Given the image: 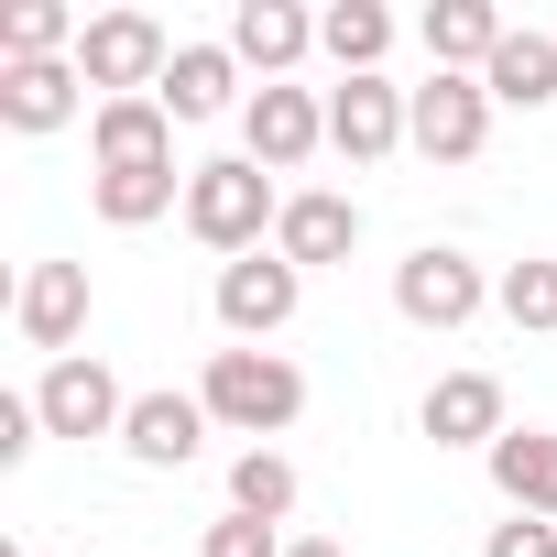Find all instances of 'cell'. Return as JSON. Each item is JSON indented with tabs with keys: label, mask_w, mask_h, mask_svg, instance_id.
<instances>
[{
	"label": "cell",
	"mask_w": 557,
	"mask_h": 557,
	"mask_svg": "<svg viewBox=\"0 0 557 557\" xmlns=\"http://www.w3.org/2000/svg\"><path fill=\"white\" fill-rule=\"evenodd\" d=\"M197 405H208V426H230V437H251V448H273L296 416H307V372L285 361V350H208V383H197Z\"/></svg>",
	"instance_id": "1"
},
{
	"label": "cell",
	"mask_w": 557,
	"mask_h": 557,
	"mask_svg": "<svg viewBox=\"0 0 557 557\" xmlns=\"http://www.w3.org/2000/svg\"><path fill=\"white\" fill-rule=\"evenodd\" d=\"M285 219V197H273V175L251 164V153H230V164H197L186 175V230L208 240V251H262V230Z\"/></svg>",
	"instance_id": "2"
},
{
	"label": "cell",
	"mask_w": 557,
	"mask_h": 557,
	"mask_svg": "<svg viewBox=\"0 0 557 557\" xmlns=\"http://www.w3.org/2000/svg\"><path fill=\"white\" fill-rule=\"evenodd\" d=\"M164 66H175V34H164L153 12H99V23L77 34V77H88L99 99H153Z\"/></svg>",
	"instance_id": "3"
},
{
	"label": "cell",
	"mask_w": 557,
	"mask_h": 557,
	"mask_svg": "<svg viewBox=\"0 0 557 557\" xmlns=\"http://www.w3.org/2000/svg\"><path fill=\"white\" fill-rule=\"evenodd\" d=\"M481 307H492V273H481L470 251L426 240V251L394 262V318H405V329H470Z\"/></svg>",
	"instance_id": "4"
},
{
	"label": "cell",
	"mask_w": 557,
	"mask_h": 557,
	"mask_svg": "<svg viewBox=\"0 0 557 557\" xmlns=\"http://www.w3.org/2000/svg\"><path fill=\"white\" fill-rule=\"evenodd\" d=\"M307 307V273L285 262V251H240V262H219V329L251 350V339H273Z\"/></svg>",
	"instance_id": "5"
},
{
	"label": "cell",
	"mask_w": 557,
	"mask_h": 557,
	"mask_svg": "<svg viewBox=\"0 0 557 557\" xmlns=\"http://www.w3.org/2000/svg\"><path fill=\"white\" fill-rule=\"evenodd\" d=\"M405 143H416L426 164H470V153L492 143V88H481V77H426L416 110H405Z\"/></svg>",
	"instance_id": "6"
},
{
	"label": "cell",
	"mask_w": 557,
	"mask_h": 557,
	"mask_svg": "<svg viewBox=\"0 0 557 557\" xmlns=\"http://www.w3.org/2000/svg\"><path fill=\"white\" fill-rule=\"evenodd\" d=\"M34 416H45V437H121V416H132V394L110 383V361H88V350H66L45 383H34Z\"/></svg>",
	"instance_id": "7"
},
{
	"label": "cell",
	"mask_w": 557,
	"mask_h": 557,
	"mask_svg": "<svg viewBox=\"0 0 557 557\" xmlns=\"http://www.w3.org/2000/svg\"><path fill=\"white\" fill-rule=\"evenodd\" d=\"M240 143H251L262 175H296V164L329 143V99H307V88H251V99H240Z\"/></svg>",
	"instance_id": "8"
},
{
	"label": "cell",
	"mask_w": 557,
	"mask_h": 557,
	"mask_svg": "<svg viewBox=\"0 0 557 557\" xmlns=\"http://www.w3.org/2000/svg\"><path fill=\"white\" fill-rule=\"evenodd\" d=\"M405 110H416V88H394V77H339V88H329V143H339L350 164H383V153L405 143Z\"/></svg>",
	"instance_id": "9"
},
{
	"label": "cell",
	"mask_w": 557,
	"mask_h": 557,
	"mask_svg": "<svg viewBox=\"0 0 557 557\" xmlns=\"http://www.w3.org/2000/svg\"><path fill=\"white\" fill-rule=\"evenodd\" d=\"M416 426H426L437 448H481V459L513 437V426H503V383H492V372H437V383H426V405H416Z\"/></svg>",
	"instance_id": "10"
},
{
	"label": "cell",
	"mask_w": 557,
	"mask_h": 557,
	"mask_svg": "<svg viewBox=\"0 0 557 557\" xmlns=\"http://www.w3.org/2000/svg\"><path fill=\"white\" fill-rule=\"evenodd\" d=\"M273 251H285L296 273L350 262V251H361V208H350V197H329V186H307V197H285V219H273Z\"/></svg>",
	"instance_id": "11"
},
{
	"label": "cell",
	"mask_w": 557,
	"mask_h": 557,
	"mask_svg": "<svg viewBox=\"0 0 557 557\" xmlns=\"http://www.w3.org/2000/svg\"><path fill=\"white\" fill-rule=\"evenodd\" d=\"M88 153H99V175H121V164H175V110H164V99H99V110H88Z\"/></svg>",
	"instance_id": "12"
},
{
	"label": "cell",
	"mask_w": 557,
	"mask_h": 557,
	"mask_svg": "<svg viewBox=\"0 0 557 557\" xmlns=\"http://www.w3.org/2000/svg\"><path fill=\"white\" fill-rule=\"evenodd\" d=\"M121 448H132L143 470H186V459L208 448V405H197V394H132Z\"/></svg>",
	"instance_id": "13"
},
{
	"label": "cell",
	"mask_w": 557,
	"mask_h": 557,
	"mask_svg": "<svg viewBox=\"0 0 557 557\" xmlns=\"http://www.w3.org/2000/svg\"><path fill=\"white\" fill-rule=\"evenodd\" d=\"M12 318H23L34 350L66 361V339L88 329V262H34V273H23V296H12Z\"/></svg>",
	"instance_id": "14"
},
{
	"label": "cell",
	"mask_w": 557,
	"mask_h": 557,
	"mask_svg": "<svg viewBox=\"0 0 557 557\" xmlns=\"http://www.w3.org/2000/svg\"><path fill=\"white\" fill-rule=\"evenodd\" d=\"M77 110H88V77H77V55L0 66V121H12V132H66Z\"/></svg>",
	"instance_id": "15"
},
{
	"label": "cell",
	"mask_w": 557,
	"mask_h": 557,
	"mask_svg": "<svg viewBox=\"0 0 557 557\" xmlns=\"http://www.w3.org/2000/svg\"><path fill=\"white\" fill-rule=\"evenodd\" d=\"M318 45V12H296V0H240L230 12V55L262 66V88H285V66Z\"/></svg>",
	"instance_id": "16"
},
{
	"label": "cell",
	"mask_w": 557,
	"mask_h": 557,
	"mask_svg": "<svg viewBox=\"0 0 557 557\" xmlns=\"http://www.w3.org/2000/svg\"><path fill=\"white\" fill-rule=\"evenodd\" d=\"M481 88H492V110H546V99H557V34H535V23H513V34L492 45V66H481Z\"/></svg>",
	"instance_id": "17"
},
{
	"label": "cell",
	"mask_w": 557,
	"mask_h": 557,
	"mask_svg": "<svg viewBox=\"0 0 557 557\" xmlns=\"http://www.w3.org/2000/svg\"><path fill=\"white\" fill-rule=\"evenodd\" d=\"M416 34H426V55H437V77H481V66H492V45H503L513 23L492 12V0H437V12H426Z\"/></svg>",
	"instance_id": "18"
},
{
	"label": "cell",
	"mask_w": 557,
	"mask_h": 557,
	"mask_svg": "<svg viewBox=\"0 0 557 557\" xmlns=\"http://www.w3.org/2000/svg\"><path fill=\"white\" fill-rule=\"evenodd\" d=\"M230 88H240V55H230V45H175V66H164V88H153V99H164L175 121H219V110H230Z\"/></svg>",
	"instance_id": "19"
},
{
	"label": "cell",
	"mask_w": 557,
	"mask_h": 557,
	"mask_svg": "<svg viewBox=\"0 0 557 557\" xmlns=\"http://www.w3.org/2000/svg\"><path fill=\"white\" fill-rule=\"evenodd\" d=\"M88 208L110 230H153L164 208H186V175L175 164H121V175H88Z\"/></svg>",
	"instance_id": "20"
},
{
	"label": "cell",
	"mask_w": 557,
	"mask_h": 557,
	"mask_svg": "<svg viewBox=\"0 0 557 557\" xmlns=\"http://www.w3.org/2000/svg\"><path fill=\"white\" fill-rule=\"evenodd\" d=\"M492 492H503L513 513H546V524H557V437H546V426H513V437L492 448Z\"/></svg>",
	"instance_id": "21"
},
{
	"label": "cell",
	"mask_w": 557,
	"mask_h": 557,
	"mask_svg": "<svg viewBox=\"0 0 557 557\" xmlns=\"http://www.w3.org/2000/svg\"><path fill=\"white\" fill-rule=\"evenodd\" d=\"M318 45L339 55V77H383V55H394V12H383V0H329V12H318Z\"/></svg>",
	"instance_id": "22"
},
{
	"label": "cell",
	"mask_w": 557,
	"mask_h": 557,
	"mask_svg": "<svg viewBox=\"0 0 557 557\" xmlns=\"http://www.w3.org/2000/svg\"><path fill=\"white\" fill-rule=\"evenodd\" d=\"M77 12L66 0H12V12H0V66H45V55H77Z\"/></svg>",
	"instance_id": "23"
},
{
	"label": "cell",
	"mask_w": 557,
	"mask_h": 557,
	"mask_svg": "<svg viewBox=\"0 0 557 557\" xmlns=\"http://www.w3.org/2000/svg\"><path fill=\"white\" fill-rule=\"evenodd\" d=\"M230 513L285 524V513H296V459H285V448H240V459H230Z\"/></svg>",
	"instance_id": "24"
},
{
	"label": "cell",
	"mask_w": 557,
	"mask_h": 557,
	"mask_svg": "<svg viewBox=\"0 0 557 557\" xmlns=\"http://www.w3.org/2000/svg\"><path fill=\"white\" fill-rule=\"evenodd\" d=\"M492 307H503L513 329H557V262H503Z\"/></svg>",
	"instance_id": "25"
},
{
	"label": "cell",
	"mask_w": 557,
	"mask_h": 557,
	"mask_svg": "<svg viewBox=\"0 0 557 557\" xmlns=\"http://www.w3.org/2000/svg\"><path fill=\"white\" fill-rule=\"evenodd\" d=\"M197 557H285V546H273V524H251V513H219L197 535Z\"/></svg>",
	"instance_id": "26"
},
{
	"label": "cell",
	"mask_w": 557,
	"mask_h": 557,
	"mask_svg": "<svg viewBox=\"0 0 557 557\" xmlns=\"http://www.w3.org/2000/svg\"><path fill=\"white\" fill-rule=\"evenodd\" d=\"M45 448V416H34V394H0V470H23Z\"/></svg>",
	"instance_id": "27"
},
{
	"label": "cell",
	"mask_w": 557,
	"mask_h": 557,
	"mask_svg": "<svg viewBox=\"0 0 557 557\" xmlns=\"http://www.w3.org/2000/svg\"><path fill=\"white\" fill-rule=\"evenodd\" d=\"M481 557H557V524H546V513H513V524H492Z\"/></svg>",
	"instance_id": "28"
},
{
	"label": "cell",
	"mask_w": 557,
	"mask_h": 557,
	"mask_svg": "<svg viewBox=\"0 0 557 557\" xmlns=\"http://www.w3.org/2000/svg\"><path fill=\"white\" fill-rule=\"evenodd\" d=\"M285 557H339V546H318V535H307V546H285Z\"/></svg>",
	"instance_id": "29"
}]
</instances>
